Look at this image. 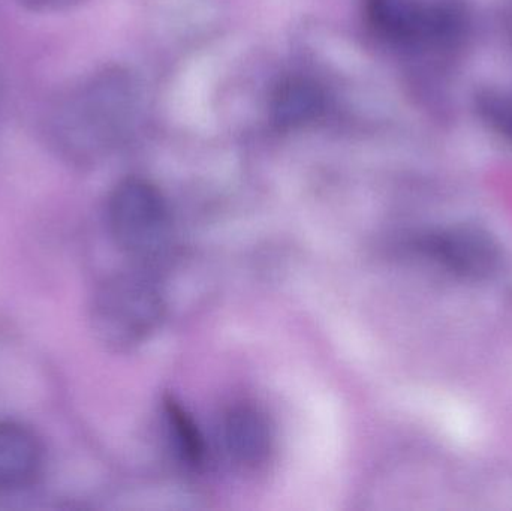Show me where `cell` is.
I'll list each match as a JSON object with an SVG mask.
<instances>
[{"mask_svg": "<svg viewBox=\"0 0 512 511\" xmlns=\"http://www.w3.org/2000/svg\"><path fill=\"white\" fill-rule=\"evenodd\" d=\"M132 110L128 75L105 69L57 99L45 122L48 143L69 161H92L122 138Z\"/></svg>", "mask_w": 512, "mask_h": 511, "instance_id": "1", "label": "cell"}, {"mask_svg": "<svg viewBox=\"0 0 512 511\" xmlns=\"http://www.w3.org/2000/svg\"><path fill=\"white\" fill-rule=\"evenodd\" d=\"M364 8L376 33L403 47L450 54L471 30L465 0H364Z\"/></svg>", "mask_w": 512, "mask_h": 511, "instance_id": "2", "label": "cell"}, {"mask_svg": "<svg viewBox=\"0 0 512 511\" xmlns=\"http://www.w3.org/2000/svg\"><path fill=\"white\" fill-rule=\"evenodd\" d=\"M108 224L117 246L144 266L164 260L173 246L167 201L147 180L129 177L113 189Z\"/></svg>", "mask_w": 512, "mask_h": 511, "instance_id": "3", "label": "cell"}, {"mask_svg": "<svg viewBox=\"0 0 512 511\" xmlns=\"http://www.w3.org/2000/svg\"><path fill=\"white\" fill-rule=\"evenodd\" d=\"M164 300L143 273H122L101 285L92 305V323L99 341L129 348L143 342L164 318Z\"/></svg>", "mask_w": 512, "mask_h": 511, "instance_id": "4", "label": "cell"}, {"mask_svg": "<svg viewBox=\"0 0 512 511\" xmlns=\"http://www.w3.org/2000/svg\"><path fill=\"white\" fill-rule=\"evenodd\" d=\"M421 249L451 275L466 279L486 278L495 272L501 258L495 240L469 225L430 234L421 242Z\"/></svg>", "mask_w": 512, "mask_h": 511, "instance_id": "5", "label": "cell"}, {"mask_svg": "<svg viewBox=\"0 0 512 511\" xmlns=\"http://www.w3.org/2000/svg\"><path fill=\"white\" fill-rule=\"evenodd\" d=\"M224 443L231 461L245 470H258L270 461L273 428L267 417L252 405H237L224 419Z\"/></svg>", "mask_w": 512, "mask_h": 511, "instance_id": "6", "label": "cell"}, {"mask_svg": "<svg viewBox=\"0 0 512 511\" xmlns=\"http://www.w3.org/2000/svg\"><path fill=\"white\" fill-rule=\"evenodd\" d=\"M44 453L35 432L17 422H0V494L29 488L41 473Z\"/></svg>", "mask_w": 512, "mask_h": 511, "instance_id": "7", "label": "cell"}, {"mask_svg": "<svg viewBox=\"0 0 512 511\" xmlns=\"http://www.w3.org/2000/svg\"><path fill=\"white\" fill-rule=\"evenodd\" d=\"M324 98L315 84L306 80H288L277 87L273 96L274 120L280 126L304 125L319 116Z\"/></svg>", "mask_w": 512, "mask_h": 511, "instance_id": "8", "label": "cell"}, {"mask_svg": "<svg viewBox=\"0 0 512 511\" xmlns=\"http://www.w3.org/2000/svg\"><path fill=\"white\" fill-rule=\"evenodd\" d=\"M164 413L171 440L180 458L191 467L203 464L206 446H204L203 435L191 414H188V411L173 396L165 398Z\"/></svg>", "mask_w": 512, "mask_h": 511, "instance_id": "9", "label": "cell"}, {"mask_svg": "<svg viewBox=\"0 0 512 511\" xmlns=\"http://www.w3.org/2000/svg\"><path fill=\"white\" fill-rule=\"evenodd\" d=\"M475 110L495 134L512 144V86L481 90L475 98Z\"/></svg>", "mask_w": 512, "mask_h": 511, "instance_id": "10", "label": "cell"}, {"mask_svg": "<svg viewBox=\"0 0 512 511\" xmlns=\"http://www.w3.org/2000/svg\"><path fill=\"white\" fill-rule=\"evenodd\" d=\"M18 5L32 12H60L80 5L83 0H15Z\"/></svg>", "mask_w": 512, "mask_h": 511, "instance_id": "11", "label": "cell"}]
</instances>
